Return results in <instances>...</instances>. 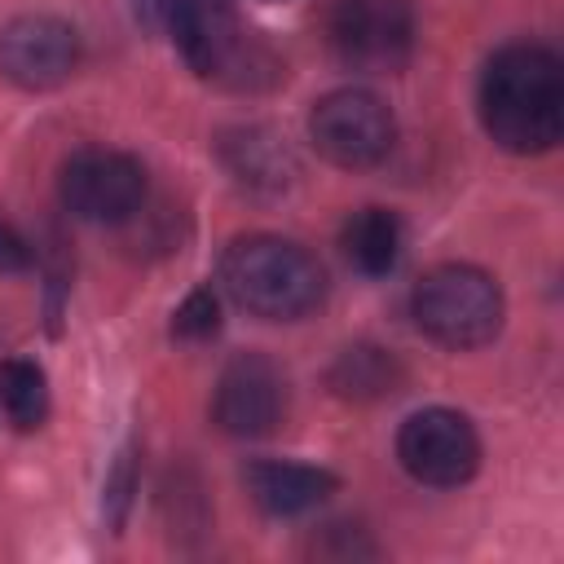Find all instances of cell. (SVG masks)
I'll list each match as a JSON object with an SVG mask.
<instances>
[{
	"mask_svg": "<svg viewBox=\"0 0 564 564\" xmlns=\"http://www.w3.org/2000/svg\"><path fill=\"white\" fill-rule=\"evenodd\" d=\"M480 123L511 154H542L564 132V70L542 44H507L480 75Z\"/></svg>",
	"mask_w": 564,
	"mask_h": 564,
	"instance_id": "6da1fadb",
	"label": "cell"
},
{
	"mask_svg": "<svg viewBox=\"0 0 564 564\" xmlns=\"http://www.w3.org/2000/svg\"><path fill=\"white\" fill-rule=\"evenodd\" d=\"M220 286L238 308L264 322L308 317L326 295V269L313 251L278 234H247L225 247Z\"/></svg>",
	"mask_w": 564,
	"mask_h": 564,
	"instance_id": "7a4b0ae2",
	"label": "cell"
},
{
	"mask_svg": "<svg viewBox=\"0 0 564 564\" xmlns=\"http://www.w3.org/2000/svg\"><path fill=\"white\" fill-rule=\"evenodd\" d=\"M163 31L203 79L225 88H269L282 79V62L238 22L225 0H167Z\"/></svg>",
	"mask_w": 564,
	"mask_h": 564,
	"instance_id": "3957f363",
	"label": "cell"
},
{
	"mask_svg": "<svg viewBox=\"0 0 564 564\" xmlns=\"http://www.w3.org/2000/svg\"><path fill=\"white\" fill-rule=\"evenodd\" d=\"M414 322L427 339L445 348H480L502 326V291L476 264H436L419 278L410 295Z\"/></svg>",
	"mask_w": 564,
	"mask_h": 564,
	"instance_id": "277c9868",
	"label": "cell"
},
{
	"mask_svg": "<svg viewBox=\"0 0 564 564\" xmlns=\"http://www.w3.org/2000/svg\"><path fill=\"white\" fill-rule=\"evenodd\" d=\"M308 137L335 167H375L397 141V119L370 88H335L313 106Z\"/></svg>",
	"mask_w": 564,
	"mask_h": 564,
	"instance_id": "5b68a950",
	"label": "cell"
},
{
	"mask_svg": "<svg viewBox=\"0 0 564 564\" xmlns=\"http://www.w3.org/2000/svg\"><path fill=\"white\" fill-rule=\"evenodd\" d=\"M62 203L88 225H123L145 203V172L123 150H75L62 163Z\"/></svg>",
	"mask_w": 564,
	"mask_h": 564,
	"instance_id": "8992f818",
	"label": "cell"
},
{
	"mask_svg": "<svg viewBox=\"0 0 564 564\" xmlns=\"http://www.w3.org/2000/svg\"><path fill=\"white\" fill-rule=\"evenodd\" d=\"M397 458H401V467L419 485L454 489V485L476 476V467H480V436H476L467 414L445 410V405H427V410H419V414H410L401 423Z\"/></svg>",
	"mask_w": 564,
	"mask_h": 564,
	"instance_id": "52a82bcc",
	"label": "cell"
},
{
	"mask_svg": "<svg viewBox=\"0 0 564 564\" xmlns=\"http://www.w3.org/2000/svg\"><path fill=\"white\" fill-rule=\"evenodd\" d=\"M330 48L352 70L392 75L410 62L414 13L405 0H339L330 13Z\"/></svg>",
	"mask_w": 564,
	"mask_h": 564,
	"instance_id": "ba28073f",
	"label": "cell"
},
{
	"mask_svg": "<svg viewBox=\"0 0 564 564\" xmlns=\"http://www.w3.org/2000/svg\"><path fill=\"white\" fill-rule=\"evenodd\" d=\"M79 66V35L53 13L13 18L0 35V75L26 93L57 88Z\"/></svg>",
	"mask_w": 564,
	"mask_h": 564,
	"instance_id": "9c48e42d",
	"label": "cell"
},
{
	"mask_svg": "<svg viewBox=\"0 0 564 564\" xmlns=\"http://www.w3.org/2000/svg\"><path fill=\"white\" fill-rule=\"evenodd\" d=\"M286 410V388H282V375L269 357L260 352H238L220 379H216V397H212V414L220 423V432L229 436H269L278 427Z\"/></svg>",
	"mask_w": 564,
	"mask_h": 564,
	"instance_id": "30bf717a",
	"label": "cell"
},
{
	"mask_svg": "<svg viewBox=\"0 0 564 564\" xmlns=\"http://www.w3.org/2000/svg\"><path fill=\"white\" fill-rule=\"evenodd\" d=\"M335 476L313 463H286V458H264L247 467V494L269 511V516H304L322 507L335 494Z\"/></svg>",
	"mask_w": 564,
	"mask_h": 564,
	"instance_id": "8fae6325",
	"label": "cell"
},
{
	"mask_svg": "<svg viewBox=\"0 0 564 564\" xmlns=\"http://www.w3.org/2000/svg\"><path fill=\"white\" fill-rule=\"evenodd\" d=\"M220 159L225 167L251 185V189H286L291 176H295V159L291 150L278 141V132L260 128V123H247V128H229L220 137Z\"/></svg>",
	"mask_w": 564,
	"mask_h": 564,
	"instance_id": "7c38bea8",
	"label": "cell"
},
{
	"mask_svg": "<svg viewBox=\"0 0 564 564\" xmlns=\"http://www.w3.org/2000/svg\"><path fill=\"white\" fill-rule=\"evenodd\" d=\"M326 383H330L335 397L366 405V401L392 397V392L405 383V370H401V361H397L388 348H379V344H348V348L330 361Z\"/></svg>",
	"mask_w": 564,
	"mask_h": 564,
	"instance_id": "4fadbf2b",
	"label": "cell"
},
{
	"mask_svg": "<svg viewBox=\"0 0 564 564\" xmlns=\"http://www.w3.org/2000/svg\"><path fill=\"white\" fill-rule=\"evenodd\" d=\"M339 247H344L348 264L361 269L366 278L392 273V264L401 256V220L388 207H361L344 220Z\"/></svg>",
	"mask_w": 564,
	"mask_h": 564,
	"instance_id": "5bb4252c",
	"label": "cell"
},
{
	"mask_svg": "<svg viewBox=\"0 0 564 564\" xmlns=\"http://www.w3.org/2000/svg\"><path fill=\"white\" fill-rule=\"evenodd\" d=\"M0 410L18 432H31L48 419V379L35 361L26 357L0 361Z\"/></svg>",
	"mask_w": 564,
	"mask_h": 564,
	"instance_id": "9a60e30c",
	"label": "cell"
},
{
	"mask_svg": "<svg viewBox=\"0 0 564 564\" xmlns=\"http://www.w3.org/2000/svg\"><path fill=\"white\" fill-rule=\"evenodd\" d=\"M216 330H220V300L212 286H194L172 313V335L198 344V339H212Z\"/></svg>",
	"mask_w": 564,
	"mask_h": 564,
	"instance_id": "2e32d148",
	"label": "cell"
},
{
	"mask_svg": "<svg viewBox=\"0 0 564 564\" xmlns=\"http://www.w3.org/2000/svg\"><path fill=\"white\" fill-rule=\"evenodd\" d=\"M132 489H137V454L123 449V454L115 458L110 476H106V516H110L115 529L123 524V516H128V507H132Z\"/></svg>",
	"mask_w": 564,
	"mask_h": 564,
	"instance_id": "e0dca14e",
	"label": "cell"
},
{
	"mask_svg": "<svg viewBox=\"0 0 564 564\" xmlns=\"http://www.w3.org/2000/svg\"><path fill=\"white\" fill-rule=\"evenodd\" d=\"M22 269H31V247L13 225L0 220V273H22Z\"/></svg>",
	"mask_w": 564,
	"mask_h": 564,
	"instance_id": "ac0fdd59",
	"label": "cell"
}]
</instances>
